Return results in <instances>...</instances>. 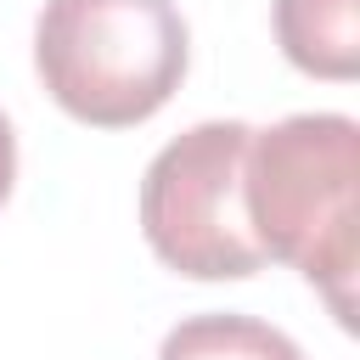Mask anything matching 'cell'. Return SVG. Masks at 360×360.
<instances>
[{
    "label": "cell",
    "instance_id": "cell-6",
    "mask_svg": "<svg viewBox=\"0 0 360 360\" xmlns=\"http://www.w3.org/2000/svg\"><path fill=\"white\" fill-rule=\"evenodd\" d=\"M11 180H17V135H11V124L0 112V202L11 197Z\"/></svg>",
    "mask_w": 360,
    "mask_h": 360
},
{
    "label": "cell",
    "instance_id": "cell-4",
    "mask_svg": "<svg viewBox=\"0 0 360 360\" xmlns=\"http://www.w3.org/2000/svg\"><path fill=\"white\" fill-rule=\"evenodd\" d=\"M276 39L315 79L360 73V0H276Z\"/></svg>",
    "mask_w": 360,
    "mask_h": 360
},
{
    "label": "cell",
    "instance_id": "cell-3",
    "mask_svg": "<svg viewBox=\"0 0 360 360\" xmlns=\"http://www.w3.org/2000/svg\"><path fill=\"white\" fill-rule=\"evenodd\" d=\"M248 141L242 118H208L174 135L141 180V231L152 253L191 281H242L264 270L248 219Z\"/></svg>",
    "mask_w": 360,
    "mask_h": 360
},
{
    "label": "cell",
    "instance_id": "cell-2",
    "mask_svg": "<svg viewBox=\"0 0 360 360\" xmlns=\"http://www.w3.org/2000/svg\"><path fill=\"white\" fill-rule=\"evenodd\" d=\"M191 34L174 0H45L34 68L62 112L96 129L146 124L186 79Z\"/></svg>",
    "mask_w": 360,
    "mask_h": 360
},
{
    "label": "cell",
    "instance_id": "cell-1",
    "mask_svg": "<svg viewBox=\"0 0 360 360\" xmlns=\"http://www.w3.org/2000/svg\"><path fill=\"white\" fill-rule=\"evenodd\" d=\"M248 219L264 259H287L354 326L360 270V124L343 112H292L248 141Z\"/></svg>",
    "mask_w": 360,
    "mask_h": 360
},
{
    "label": "cell",
    "instance_id": "cell-5",
    "mask_svg": "<svg viewBox=\"0 0 360 360\" xmlns=\"http://www.w3.org/2000/svg\"><path fill=\"white\" fill-rule=\"evenodd\" d=\"M158 360H304V349L270 321L219 309V315H186L163 338Z\"/></svg>",
    "mask_w": 360,
    "mask_h": 360
}]
</instances>
